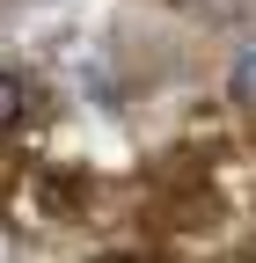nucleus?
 Returning <instances> with one entry per match:
<instances>
[{"label":"nucleus","mask_w":256,"mask_h":263,"mask_svg":"<svg viewBox=\"0 0 256 263\" xmlns=\"http://www.w3.org/2000/svg\"><path fill=\"white\" fill-rule=\"evenodd\" d=\"M22 117V88H15V73H0V132H8Z\"/></svg>","instance_id":"1"}]
</instances>
